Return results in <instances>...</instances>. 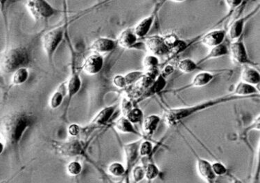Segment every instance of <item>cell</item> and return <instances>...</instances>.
Here are the masks:
<instances>
[{"mask_svg":"<svg viewBox=\"0 0 260 183\" xmlns=\"http://www.w3.org/2000/svg\"><path fill=\"white\" fill-rule=\"evenodd\" d=\"M153 149H154V147H153V144L151 143V141L148 140H142L140 143V148H139L140 157H149L152 153Z\"/></svg>","mask_w":260,"mask_h":183,"instance_id":"32","label":"cell"},{"mask_svg":"<svg viewBox=\"0 0 260 183\" xmlns=\"http://www.w3.org/2000/svg\"><path fill=\"white\" fill-rule=\"evenodd\" d=\"M212 169L217 176H224L228 173V169L224 164L220 162L212 163Z\"/></svg>","mask_w":260,"mask_h":183,"instance_id":"37","label":"cell"},{"mask_svg":"<svg viewBox=\"0 0 260 183\" xmlns=\"http://www.w3.org/2000/svg\"><path fill=\"white\" fill-rule=\"evenodd\" d=\"M132 178L135 183L140 182L145 178V169L144 166H135L132 167Z\"/></svg>","mask_w":260,"mask_h":183,"instance_id":"35","label":"cell"},{"mask_svg":"<svg viewBox=\"0 0 260 183\" xmlns=\"http://www.w3.org/2000/svg\"><path fill=\"white\" fill-rule=\"evenodd\" d=\"M5 149V144L4 142L0 141V155L4 152Z\"/></svg>","mask_w":260,"mask_h":183,"instance_id":"45","label":"cell"},{"mask_svg":"<svg viewBox=\"0 0 260 183\" xmlns=\"http://www.w3.org/2000/svg\"><path fill=\"white\" fill-rule=\"evenodd\" d=\"M137 37L132 28H127L120 33L117 38V45L124 49H130L136 45Z\"/></svg>","mask_w":260,"mask_h":183,"instance_id":"19","label":"cell"},{"mask_svg":"<svg viewBox=\"0 0 260 183\" xmlns=\"http://www.w3.org/2000/svg\"><path fill=\"white\" fill-rule=\"evenodd\" d=\"M117 40L107 38H99L93 42L91 49L97 53L103 54L111 52L116 48Z\"/></svg>","mask_w":260,"mask_h":183,"instance_id":"13","label":"cell"},{"mask_svg":"<svg viewBox=\"0 0 260 183\" xmlns=\"http://www.w3.org/2000/svg\"><path fill=\"white\" fill-rule=\"evenodd\" d=\"M232 93L237 96L246 98L247 99L259 97L260 96V91L257 89L256 86L251 85L242 81L238 83Z\"/></svg>","mask_w":260,"mask_h":183,"instance_id":"18","label":"cell"},{"mask_svg":"<svg viewBox=\"0 0 260 183\" xmlns=\"http://www.w3.org/2000/svg\"><path fill=\"white\" fill-rule=\"evenodd\" d=\"M197 171L200 177L208 183L213 182L217 176L212 169V163L208 160L203 158L197 159Z\"/></svg>","mask_w":260,"mask_h":183,"instance_id":"15","label":"cell"},{"mask_svg":"<svg viewBox=\"0 0 260 183\" xmlns=\"http://www.w3.org/2000/svg\"><path fill=\"white\" fill-rule=\"evenodd\" d=\"M229 54H230L234 63L241 64V65L252 64L248 55L246 46L244 42L239 40V38L232 41L229 47Z\"/></svg>","mask_w":260,"mask_h":183,"instance_id":"8","label":"cell"},{"mask_svg":"<svg viewBox=\"0 0 260 183\" xmlns=\"http://www.w3.org/2000/svg\"><path fill=\"white\" fill-rule=\"evenodd\" d=\"M143 75L144 72L142 71H132V72H129L127 75L124 76H125L127 86H129L135 84Z\"/></svg>","mask_w":260,"mask_h":183,"instance_id":"34","label":"cell"},{"mask_svg":"<svg viewBox=\"0 0 260 183\" xmlns=\"http://www.w3.org/2000/svg\"><path fill=\"white\" fill-rule=\"evenodd\" d=\"M244 99H247V98L237 96L232 92L231 94L201 102V103H197L196 105L182 106V107L169 108V109L166 110L164 113V123H165L166 126L169 127H176L179 125L183 120L186 119L189 117L193 116V115L207 109V108L214 107V106L229 103V102Z\"/></svg>","mask_w":260,"mask_h":183,"instance_id":"2","label":"cell"},{"mask_svg":"<svg viewBox=\"0 0 260 183\" xmlns=\"http://www.w3.org/2000/svg\"><path fill=\"white\" fill-rule=\"evenodd\" d=\"M8 2V0H0V10L1 11H4L5 6H6V3Z\"/></svg>","mask_w":260,"mask_h":183,"instance_id":"44","label":"cell"},{"mask_svg":"<svg viewBox=\"0 0 260 183\" xmlns=\"http://www.w3.org/2000/svg\"><path fill=\"white\" fill-rule=\"evenodd\" d=\"M113 82L114 85L116 86L117 88H119V89H126V88L128 87L124 76L117 75L115 76Z\"/></svg>","mask_w":260,"mask_h":183,"instance_id":"38","label":"cell"},{"mask_svg":"<svg viewBox=\"0 0 260 183\" xmlns=\"http://www.w3.org/2000/svg\"><path fill=\"white\" fill-rule=\"evenodd\" d=\"M166 78L163 76L162 74H160L159 77L155 79L152 84L138 98V102L144 101V99H147V98H150L151 96L161 92L166 85Z\"/></svg>","mask_w":260,"mask_h":183,"instance_id":"17","label":"cell"},{"mask_svg":"<svg viewBox=\"0 0 260 183\" xmlns=\"http://www.w3.org/2000/svg\"><path fill=\"white\" fill-rule=\"evenodd\" d=\"M198 64L191 59H183L179 61L177 67L180 71L184 74H191L198 69Z\"/></svg>","mask_w":260,"mask_h":183,"instance_id":"28","label":"cell"},{"mask_svg":"<svg viewBox=\"0 0 260 183\" xmlns=\"http://www.w3.org/2000/svg\"><path fill=\"white\" fill-rule=\"evenodd\" d=\"M115 128L117 131L122 133H131L142 136V135L139 133L138 131L134 127V124H132L130 120L127 119L125 116L120 117L118 120L115 122Z\"/></svg>","mask_w":260,"mask_h":183,"instance_id":"23","label":"cell"},{"mask_svg":"<svg viewBox=\"0 0 260 183\" xmlns=\"http://www.w3.org/2000/svg\"><path fill=\"white\" fill-rule=\"evenodd\" d=\"M30 76L27 67H22L15 71L12 76V84L13 86H19L27 82Z\"/></svg>","mask_w":260,"mask_h":183,"instance_id":"27","label":"cell"},{"mask_svg":"<svg viewBox=\"0 0 260 183\" xmlns=\"http://www.w3.org/2000/svg\"><path fill=\"white\" fill-rule=\"evenodd\" d=\"M227 34V31L224 29L211 30L201 38V43L205 47L212 48L222 44L225 40Z\"/></svg>","mask_w":260,"mask_h":183,"instance_id":"12","label":"cell"},{"mask_svg":"<svg viewBox=\"0 0 260 183\" xmlns=\"http://www.w3.org/2000/svg\"><path fill=\"white\" fill-rule=\"evenodd\" d=\"M67 81L61 83L51 97L49 106L52 109L59 108L62 105L65 96H67Z\"/></svg>","mask_w":260,"mask_h":183,"instance_id":"21","label":"cell"},{"mask_svg":"<svg viewBox=\"0 0 260 183\" xmlns=\"http://www.w3.org/2000/svg\"><path fill=\"white\" fill-rule=\"evenodd\" d=\"M64 33L65 27L59 26L47 32L42 37V47L49 62L53 60L54 53L63 41Z\"/></svg>","mask_w":260,"mask_h":183,"instance_id":"4","label":"cell"},{"mask_svg":"<svg viewBox=\"0 0 260 183\" xmlns=\"http://www.w3.org/2000/svg\"><path fill=\"white\" fill-rule=\"evenodd\" d=\"M210 49H211V50L207 53L206 56L203 57V59H201V60H200L199 62L197 63L198 65L206 62L207 60H211V59L218 58V57L224 56V55H228L229 54V47H228L227 45H224V43Z\"/></svg>","mask_w":260,"mask_h":183,"instance_id":"26","label":"cell"},{"mask_svg":"<svg viewBox=\"0 0 260 183\" xmlns=\"http://www.w3.org/2000/svg\"><path fill=\"white\" fill-rule=\"evenodd\" d=\"M170 1H175V2H183V1H186V0H170Z\"/></svg>","mask_w":260,"mask_h":183,"instance_id":"46","label":"cell"},{"mask_svg":"<svg viewBox=\"0 0 260 183\" xmlns=\"http://www.w3.org/2000/svg\"><path fill=\"white\" fill-rule=\"evenodd\" d=\"M161 121V118L159 115L152 114L147 116L142 123L144 134L147 137L152 136L157 130Z\"/></svg>","mask_w":260,"mask_h":183,"instance_id":"22","label":"cell"},{"mask_svg":"<svg viewBox=\"0 0 260 183\" xmlns=\"http://www.w3.org/2000/svg\"><path fill=\"white\" fill-rule=\"evenodd\" d=\"M68 133L72 137H76L81 133V127L76 124H72L68 128Z\"/></svg>","mask_w":260,"mask_h":183,"instance_id":"41","label":"cell"},{"mask_svg":"<svg viewBox=\"0 0 260 183\" xmlns=\"http://www.w3.org/2000/svg\"><path fill=\"white\" fill-rule=\"evenodd\" d=\"M52 145L56 152L62 157H82L85 154L84 145L81 140L76 139L67 142H54Z\"/></svg>","mask_w":260,"mask_h":183,"instance_id":"6","label":"cell"},{"mask_svg":"<svg viewBox=\"0 0 260 183\" xmlns=\"http://www.w3.org/2000/svg\"><path fill=\"white\" fill-rule=\"evenodd\" d=\"M116 108L117 105L106 106V107L102 108L101 111L91 120V123L88 124L86 127H81V134H82L83 133L85 134H88V133L95 131V130L105 126L110 121V118L113 116Z\"/></svg>","mask_w":260,"mask_h":183,"instance_id":"7","label":"cell"},{"mask_svg":"<svg viewBox=\"0 0 260 183\" xmlns=\"http://www.w3.org/2000/svg\"><path fill=\"white\" fill-rule=\"evenodd\" d=\"M132 124L142 123L144 119V113L142 109L138 107H132L125 116Z\"/></svg>","mask_w":260,"mask_h":183,"instance_id":"29","label":"cell"},{"mask_svg":"<svg viewBox=\"0 0 260 183\" xmlns=\"http://www.w3.org/2000/svg\"><path fill=\"white\" fill-rule=\"evenodd\" d=\"M104 64V60L101 54L94 53L89 55L84 61L82 69L88 75H96L102 70Z\"/></svg>","mask_w":260,"mask_h":183,"instance_id":"11","label":"cell"},{"mask_svg":"<svg viewBox=\"0 0 260 183\" xmlns=\"http://www.w3.org/2000/svg\"><path fill=\"white\" fill-rule=\"evenodd\" d=\"M241 78L242 82L256 86L260 84V74L254 68L246 66L241 72Z\"/></svg>","mask_w":260,"mask_h":183,"instance_id":"24","label":"cell"},{"mask_svg":"<svg viewBox=\"0 0 260 183\" xmlns=\"http://www.w3.org/2000/svg\"><path fill=\"white\" fill-rule=\"evenodd\" d=\"M154 15H151L150 16L141 20L140 23L136 25L135 28H133V30L137 38H144L149 33L151 26L154 24Z\"/></svg>","mask_w":260,"mask_h":183,"instance_id":"25","label":"cell"},{"mask_svg":"<svg viewBox=\"0 0 260 183\" xmlns=\"http://www.w3.org/2000/svg\"><path fill=\"white\" fill-rule=\"evenodd\" d=\"M145 178L149 181L156 179L159 176L160 170L159 167L154 163H149L144 166Z\"/></svg>","mask_w":260,"mask_h":183,"instance_id":"31","label":"cell"},{"mask_svg":"<svg viewBox=\"0 0 260 183\" xmlns=\"http://www.w3.org/2000/svg\"><path fill=\"white\" fill-rule=\"evenodd\" d=\"M30 62L28 51L24 47H13L6 51L0 60V70L4 74H13Z\"/></svg>","mask_w":260,"mask_h":183,"instance_id":"3","label":"cell"},{"mask_svg":"<svg viewBox=\"0 0 260 183\" xmlns=\"http://www.w3.org/2000/svg\"><path fill=\"white\" fill-rule=\"evenodd\" d=\"M81 86H82V81H81V77H80L79 73L74 72L71 76L70 78L67 81V108H69V105H70L71 101L72 98L76 96L81 90Z\"/></svg>","mask_w":260,"mask_h":183,"instance_id":"16","label":"cell"},{"mask_svg":"<svg viewBox=\"0 0 260 183\" xmlns=\"http://www.w3.org/2000/svg\"><path fill=\"white\" fill-rule=\"evenodd\" d=\"M214 79H215V76L211 73L207 72V71H201V72L198 73L194 77L193 81L189 85L181 88L178 91H183V90L191 89V88L203 87V86L210 84Z\"/></svg>","mask_w":260,"mask_h":183,"instance_id":"14","label":"cell"},{"mask_svg":"<svg viewBox=\"0 0 260 183\" xmlns=\"http://www.w3.org/2000/svg\"><path fill=\"white\" fill-rule=\"evenodd\" d=\"M108 172L115 177H122L126 175V167L120 162H114L108 166Z\"/></svg>","mask_w":260,"mask_h":183,"instance_id":"30","label":"cell"},{"mask_svg":"<svg viewBox=\"0 0 260 183\" xmlns=\"http://www.w3.org/2000/svg\"><path fill=\"white\" fill-rule=\"evenodd\" d=\"M173 71H174V68L171 65H167L163 69L162 73H161V74H162L163 76L166 78L169 75H171Z\"/></svg>","mask_w":260,"mask_h":183,"instance_id":"43","label":"cell"},{"mask_svg":"<svg viewBox=\"0 0 260 183\" xmlns=\"http://www.w3.org/2000/svg\"><path fill=\"white\" fill-rule=\"evenodd\" d=\"M225 1L228 6L232 9L237 8L243 2V0H225Z\"/></svg>","mask_w":260,"mask_h":183,"instance_id":"42","label":"cell"},{"mask_svg":"<svg viewBox=\"0 0 260 183\" xmlns=\"http://www.w3.org/2000/svg\"><path fill=\"white\" fill-rule=\"evenodd\" d=\"M33 122V117L25 111H15L0 118V136L5 145L16 147Z\"/></svg>","mask_w":260,"mask_h":183,"instance_id":"1","label":"cell"},{"mask_svg":"<svg viewBox=\"0 0 260 183\" xmlns=\"http://www.w3.org/2000/svg\"><path fill=\"white\" fill-rule=\"evenodd\" d=\"M145 47L149 52L156 56L167 55L171 50L164 42V38L161 35H152L147 39Z\"/></svg>","mask_w":260,"mask_h":183,"instance_id":"9","label":"cell"},{"mask_svg":"<svg viewBox=\"0 0 260 183\" xmlns=\"http://www.w3.org/2000/svg\"><path fill=\"white\" fill-rule=\"evenodd\" d=\"M253 14L248 15L247 16L244 17V18H239L234 22L232 25H231L230 28H229L228 34L229 38L232 41L237 40L238 39L240 38L241 34L244 31V26H245L246 21L249 18L252 16Z\"/></svg>","mask_w":260,"mask_h":183,"instance_id":"20","label":"cell"},{"mask_svg":"<svg viewBox=\"0 0 260 183\" xmlns=\"http://www.w3.org/2000/svg\"><path fill=\"white\" fill-rule=\"evenodd\" d=\"M144 74L148 76V77L150 78L151 79L155 80V79L159 77L160 74H161V72H160L159 67H153L146 69Z\"/></svg>","mask_w":260,"mask_h":183,"instance_id":"40","label":"cell"},{"mask_svg":"<svg viewBox=\"0 0 260 183\" xmlns=\"http://www.w3.org/2000/svg\"><path fill=\"white\" fill-rule=\"evenodd\" d=\"M143 64L146 69H149V68L159 67V60L157 56L150 54L144 57Z\"/></svg>","mask_w":260,"mask_h":183,"instance_id":"36","label":"cell"},{"mask_svg":"<svg viewBox=\"0 0 260 183\" xmlns=\"http://www.w3.org/2000/svg\"><path fill=\"white\" fill-rule=\"evenodd\" d=\"M122 111L123 113L124 116H125L129 111H130V109L132 108V103L130 99H129V98H124L122 99Z\"/></svg>","mask_w":260,"mask_h":183,"instance_id":"39","label":"cell"},{"mask_svg":"<svg viewBox=\"0 0 260 183\" xmlns=\"http://www.w3.org/2000/svg\"><path fill=\"white\" fill-rule=\"evenodd\" d=\"M26 6L36 21L47 20L59 12L46 0H28Z\"/></svg>","mask_w":260,"mask_h":183,"instance_id":"5","label":"cell"},{"mask_svg":"<svg viewBox=\"0 0 260 183\" xmlns=\"http://www.w3.org/2000/svg\"><path fill=\"white\" fill-rule=\"evenodd\" d=\"M141 140H136L135 142H130V143L126 144L124 146V152H125V160H126V174H129L131 172L134 164L138 160L140 157V152L139 148Z\"/></svg>","mask_w":260,"mask_h":183,"instance_id":"10","label":"cell"},{"mask_svg":"<svg viewBox=\"0 0 260 183\" xmlns=\"http://www.w3.org/2000/svg\"><path fill=\"white\" fill-rule=\"evenodd\" d=\"M82 164L78 161H72L68 164L67 172L68 174L71 176H76L79 175L82 172Z\"/></svg>","mask_w":260,"mask_h":183,"instance_id":"33","label":"cell"}]
</instances>
